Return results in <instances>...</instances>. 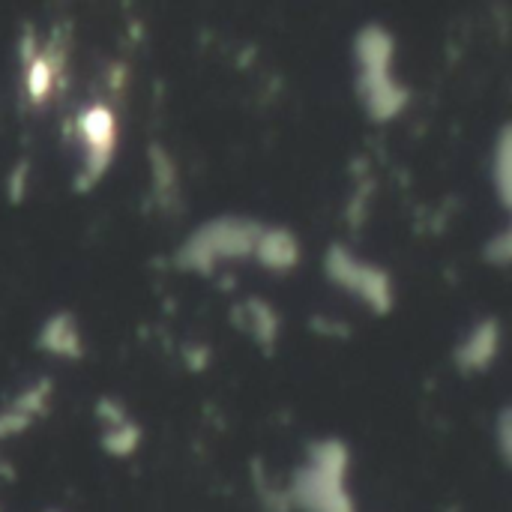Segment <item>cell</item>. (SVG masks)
Instances as JSON below:
<instances>
[{
	"label": "cell",
	"instance_id": "cell-5",
	"mask_svg": "<svg viewBox=\"0 0 512 512\" xmlns=\"http://www.w3.org/2000/svg\"><path fill=\"white\" fill-rule=\"evenodd\" d=\"M495 345H498V336H495V324H486L474 333V339L468 342L465 348V360L468 366H486L495 354Z\"/></svg>",
	"mask_w": 512,
	"mask_h": 512
},
{
	"label": "cell",
	"instance_id": "cell-4",
	"mask_svg": "<svg viewBox=\"0 0 512 512\" xmlns=\"http://www.w3.org/2000/svg\"><path fill=\"white\" fill-rule=\"evenodd\" d=\"M258 252H261L264 264H270V267H291L297 261V246H294L291 234H285V231H276V234H267L264 240H258Z\"/></svg>",
	"mask_w": 512,
	"mask_h": 512
},
{
	"label": "cell",
	"instance_id": "cell-3",
	"mask_svg": "<svg viewBox=\"0 0 512 512\" xmlns=\"http://www.w3.org/2000/svg\"><path fill=\"white\" fill-rule=\"evenodd\" d=\"M336 261H342V267L339 270H333V276L339 279V282H345L351 291H360L363 297H372V300H387V279L384 276H375L369 267H363V264H357V261H351V258H345V255H333Z\"/></svg>",
	"mask_w": 512,
	"mask_h": 512
},
{
	"label": "cell",
	"instance_id": "cell-1",
	"mask_svg": "<svg viewBox=\"0 0 512 512\" xmlns=\"http://www.w3.org/2000/svg\"><path fill=\"white\" fill-rule=\"evenodd\" d=\"M345 462L348 453L339 444L318 447L312 465L294 480L291 504L303 512H357L345 489Z\"/></svg>",
	"mask_w": 512,
	"mask_h": 512
},
{
	"label": "cell",
	"instance_id": "cell-2",
	"mask_svg": "<svg viewBox=\"0 0 512 512\" xmlns=\"http://www.w3.org/2000/svg\"><path fill=\"white\" fill-rule=\"evenodd\" d=\"M81 135H84V144H87V171L90 177H96L105 162H108V153L114 150V120L105 108H93L81 117Z\"/></svg>",
	"mask_w": 512,
	"mask_h": 512
}]
</instances>
